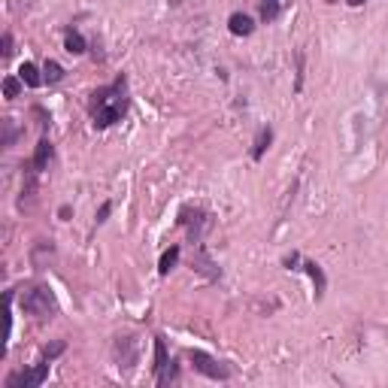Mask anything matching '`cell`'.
<instances>
[{
	"instance_id": "15",
	"label": "cell",
	"mask_w": 388,
	"mask_h": 388,
	"mask_svg": "<svg viewBox=\"0 0 388 388\" xmlns=\"http://www.w3.org/2000/svg\"><path fill=\"white\" fill-rule=\"evenodd\" d=\"M179 255H182L179 246H170V249H167L164 255H161V261H158V273H161V276H167V273L173 270L176 261H179Z\"/></svg>"
},
{
	"instance_id": "16",
	"label": "cell",
	"mask_w": 388,
	"mask_h": 388,
	"mask_svg": "<svg viewBox=\"0 0 388 388\" xmlns=\"http://www.w3.org/2000/svg\"><path fill=\"white\" fill-rule=\"evenodd\" d=\"M0 128H3V140H0V146H3V149H10V146L18 140V133H22V131L16 128V122H12V118H3V122H0Z\"/></svg>"
},
{
	"instance_id": "20",
	"label": "cell",
	"mask_w": 388,
	"mask_h": 388,
	"mask_svg": "<svg viewBox=\"0 0 388 388\" xmlns=\"http://www.w3.org/2000/svg\"><path fill=\"white\" fill-rule=\"evenodd\" d=\"M109 213H112V203H109V201H107V203H101V209H97V224L107 222Z\"/></svg>"
},
{
	"instance_id": "18",
	"label": "cell",
	"mask_w": 388,
	"mask_h": 388,
	"mask_svg": "<svg viewBox=\"0 0 388 388\" xmlns=\"http://www.w3.org/2000/svg\"><path fill=\"white\" fill-rule=\"evenodd\" d=\"M18 88H22V82H18L16 76H6V79H3V97H6V101L18 97Z\"/></svg>"
},
{
	"instance_id": "2",
	"label": "cell",
	"mask_w": 388,
	"mask_h": 388,
	"mask_svg": "<svg viewBox=\"0 0 388 388\" xmlns=\"http://www.w3.org/2000/svg\"><path fill=\"white\" fill-rule=\"evenodd\" d=\"M22 309H25L27 315H37L40 322L52 319V315L58 313V303H55L52 288H46V285H31V288H27V292L22 294Z\"/></svg>"
},
{
	"instance_id": "8",
	"label": "cell",
	"mask_w": 388,
	"mask_h": 388,
	"mask_svg": "<svg viewBox=\"0 0 388 388\" xmlns=\"http://www.w3.org/2000/svg\"><path fill=\"white\" fill-rule=\"evenodd\" d=\"M112 355H116L118 370H131L137 364V340L133 337H118L116 346H112Z\"/></svg>"
},
{
	"instance_id": "9",
	"label": "cell",
	"mask_w": 388,
	"mask_h": 388,
	"mask_svg": "<svg viewBox=\"0 0 388 388\" xmlns=\"http://www.w3.org/2000/svg\"><path fill=\"white\" fill-rule=\"evenodd\" d=\"M52 155H55V149H52V140L43 137V140H40V143H37V149H34L31 164L37 167L40 173H43V170H49V164H52Z\"/></svg>"
},
{
	"instance_id": "14",
	"label": "cell",
	"mask_w": 388,
	"mask_h": 388,
	"mask_svg": "<svg viewBox=\"0 0 388 388\" xmlns=\"http://www.w3.org/2000/svg\"><path fill=\"white\" fill-rule=\"evenodd\" d=\"M270 143H273V131H270V128H261L258 137H255V149H252V158H255V161L264 158V152L270 149Z\"/></svg>"
},
{
	"instance_id": "17",
	"label": "cell",
	"mask_w": 388,
	"mask_h": 388,
	"mask_svg": "<svg viewBox=\"0 0 388 388\" xmlns=\"http://www.w3.org/2000/svg\"><path fill=\"white\" fill-rule=\"evenodd\" d=\"M64 79V67L58 64V61H46L43 67V82H49V86H55V82Z\"/></svg>"
},
{
	"instance_id": "3",
	"label": "cell",
	"mask_w": 388,
	"mask_h": 388,
	"mask_svg": "<svg viewBox=\"0 0 388 388\" xmlns=\"http://www.w3.org/2000/svg\"><path fill=\"white\" fill-rule=\"evenodd\" d=\"M49 364H52V361L40 358L34 367H25V370L10 373V376H6V383H3V388H40V385L46 383V376H49Z\"/></svg>"
},
{
	"instance_id": "1",
	"label": "cell",
	"mask_w": 388,
	"mask_h": 388,
	"mask_svg": "<svg viewBox=\"0 0 388 388\" xmlns=\"http://www.w3.org/2000/svg\"><path fill=\"white\" fill-rule=\"evenodd\" d=\"M128 103H131V97H128V79H125V76H118L109 86L97 88L94 94L88 97V112H91L94 128L107 131L116 122H122L125 112H128Z\"/></svg>"
},
{
	"instance_id": "6",
	"label": "cell",
	"mask_w": 388,
	"mask_h": 388,
	"mask_svg": "<svg viewBox=\"0 0 388 388\" xmlns=\"http://www.w3.org/2000/svg\"><path fill=\"white\" fill-rule=\"evenodd\" d=\"M179 224L188 231V240H192V243H201L203 234H207V228H209V216L197 207H182L179 209Z\"/></svg>"
},
{
	"instance_id": "21",
	"label": "cell",
	"mask_w": 388,
	"mask_h": 388,
	"mask_svg": "<svg viewBox=\"0 0 388 388\" xmlns=\"http://www.w3.org/2000/svg\"><path fill=\"white\" fill-rule=\"evenodd\" d=\"M12 55V34H3V58Z\"/></svg>"
},
{
	"instance_id": "19",
	"label": "cell",
	"mask_w": 388,
	"mask_h": 388,
	"mask_svg": "<svg viewBox=\"0 0 388 388\" xmlns=\"http://www.w3.org/2000/svg\"><path fill=\"white\" fill-rule=\"evenodd\" d=\"M61 352H64V340H55L52 346H46L43 355H40V358H46V361H55V358H58Z\"/></svg>"
},
{
	"instance_id": "12",
	"label": "cell",
	"mask_w": 388,
	"mask_h": 388,
	"mask_svg": "<svg viewBox=\"0 0 388 388\" xmlns=\"http://www.w3.org/2000/svg\"><path fill=\"white\" fill-rule=\"evenodd\" d=\"M64 49L70 55H86L88 43H86V37H82L76 27H67V31H64Z\"/></svg>"
},
{
	"instance_id": "11",
	"label": "cell",
	"mask_w": 388,
	"mask_h": 388,
	"mask_svg": "<svg viewBox=\"0 0 388 388\" xmlns=\"http://www.w3.org/2000/svg\"><path fill=\"white\" fill-rule=\"evenodd\" d=\"M303 270L309 273V279H313V285H315V300L322 298L324 294V288H328V279H324V270L319 264H315V261H303Z\"/></svg>"
},
{
	"instance_id": "10",
	"label": "cell",
	"mask_w": 388,
	"mask_h": 388,
	"mask_svg": "<svg viewBox=\"0 0 388 388\" xmlns=\"http://www.w3.org/2000/svg\"><path fill=\"white\" fill-rule=\"evenodd\" d=\"M228 31L234 34V37H249V34L255 31V22H252V16H246V12H234V16L228 18Z\"/></svg>"
},
{
	"instance_id": "13",
	"label": "cell",
	"mask_w": 388,
	"mask_h": 388,
	"mask_svg": "<svg viewBox=\"0 0 388 388\" xmlns=\"http://www.w3.org/2000/svg\"><path fill=\"white\" fill-rule=\"evenodd\" d=\"M18 79H22L27 88H40V86H43V76H40V67H37V64H31V61H25V64L18 67Z\"/></svg>"
},
{
	"instance_id": "7",
	"label": "cell",
	"mask_w": 388,
	"mask_h": 388,
	"mask_svg": "<svg viewBox=\"0 0 388 388\" xmlns=\"http://www.w3.org/2000/svg\"><path fill=\"white\" fill-rule=\"evenodd\" d=\"M192 267L201 276H207L209 282H216V279H222V270H218V264L213 258H209V252L203 249V243H194V255H192Z\"/></svg>"
},
{
	"instance_id": "5",
	"label": "cell",
	"mask_w": 388,
	"mask_h": 388,
	"mask_svg": "<svg viewBox=\"0 0 388 388\" xmlns=\"http://www.w3.org/2000/svg\"><path fill=\"white\" fill-rule=\"evenodd\" d=\"M179 376V370L173 367L170 361V355H167V343H164V337H155V383L158 385H170L173 379Z\"/></svg>"
},
{
	"instance_id": "4",
	"label": "cell",
	"mask_w": 388,
	"mask_h": 388,
	"mask_svg": "<svg viewBox=\"0 0 388 388\" xmlns=\"http://www.w3.org/2000/svg\"><path fill=\"white\" fill-rule=\"evenodd\" d=\"M188 361L194 364L197 373H203V376H209V379H218V383H228V379L234 376L228 364L216 361L213 355H207V352H201V349H188Z\"/></svg>"
}]
</instances>
